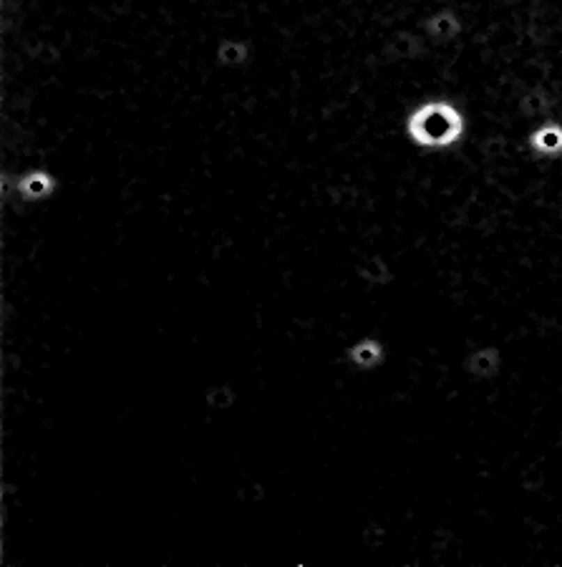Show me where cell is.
<instances>
[{
  "mask_svg": "<svg viewBox=\"0 0 562 567\" xmlns=\"http://www.w3.org/2000/svg\"><path fill=\"white\" fill-rule=\"evenodd\" d=\"M378 358H381V348L373 341H364L351 350V361L356 366H376Z\"/></svg>",
  "mask_w": 562,
  "mask_h": 567,
  "instance_id": "cell-1",
  "label": "cell"
}]
</instances>
